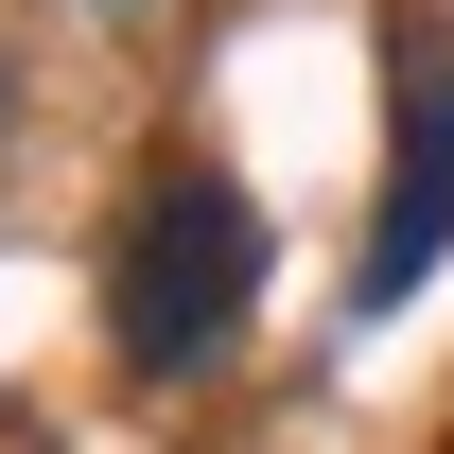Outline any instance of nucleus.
<instances>
[{
	"label": "nucleus",
	"instance_id": "2",
	"mask_svg": "<svg viewBox=\"0 0 454 454\" xmlns=\"http://www.w3.org/2000/svg\"><path fill=\"white\" fill-rule=\"evenodd\" d=\"M454 245V70L402 88V175H385V227H367V297H419Z\"/></svg>",
	"mask_w": 454,
	"mask_h": 454
},
{
	"label": "nucleus",
	"instance_id": "1",
	"mask_svg": "<svg viewBox=\"0 0 454 454\" xmlns=\"http://www.w3.org/2000/svg\"><path fill=\"white\" fill-rule=\"evenodd\" d=\"M245 297H262V210L227 192V175H158L140 227H122V367H210L245 333Z\"/></svg>",
	"mask_w": 454,
	"mask_h": 454
}]
</instances>
